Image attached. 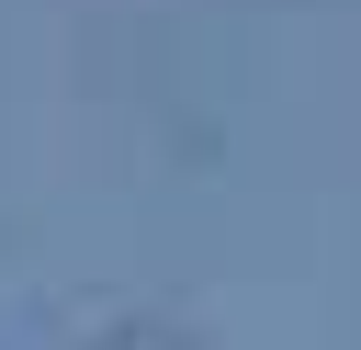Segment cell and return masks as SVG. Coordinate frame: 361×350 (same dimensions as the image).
<instances>
[{"instance_id":"obj_1","label":"cell","mask_w":361,"mask_h":350,"mask_svg":"<svg viewBox=\"0 0 361 350\" xmlns=\"http://www.w3.org/2000/svg\"><path fill=\"white\" fill-rule=\"evenodd\" d=\"M90 350H192V339H169V327H113V339H90Z\"/></svg>"}]
</instances>
